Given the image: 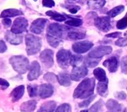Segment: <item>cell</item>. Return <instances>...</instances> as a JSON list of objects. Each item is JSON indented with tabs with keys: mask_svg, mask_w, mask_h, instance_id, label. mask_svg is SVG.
Instances as JSON below:
<instances>
[{
	"mask_svg": "<svg viewBox=\"0 0 127 112\" xmlns=\"http://www.w3.org/2000/svg\"><path fill=\"white\" fill-rule=\"evenodd\" d=\"M94 88H95V80L92 78L85 79L75 89L73 97L78 99H85L91 97L93 94Z\"/></svg>",
	"mask_w": 127,
	"mask_h": 112,
	"instance_id": "obj_1",
	"label": "cell"
},
{
	"mask_svg": "<svg viewBox=\"0 0 127 112\" xmlns=\"http://www.w3.org/2000/svg\"><path fill=\"white\" fill-rule=\"evenodd\" d=\"M10 63L19 74H25L29 68V61L24 56H12L10 59Z\"/></svg>",
	"mask_w": 127,
	"mask_h": 112,
	"instance_id": "obj_2",
	"label": "cell"
},
{
	"mask_svg": "<svg viewBox=\"0 0 127 112\" xmlns=\"http://www.w3.org/2000/svg\"><path fill=\"white\" fill-rule=\"evenodd\" d=\"M26 52L29 55L36 54L41 48V39L32 34L26 35Z\"/></svg>",
	"mask_w": 127,
	"mask_h": 112,
	"instance_id": "obj_3",
	"label": "cell"
},
{
	"mask_svg": "<svg viewBox=\"0 0 127 112\" xmlns=\"http://www.w3.org/2000/svg\"><path fill=\"white\" fill-rule=\"evenodd\" d=\"M68 32L69 28L59 24H51L47 29V34L57 37L60 39L64 38V35H67Z\"/></svg>",
	"mask_w": 127,
	"mask_h": 112,
	"instance_id": "obj_4",
	"label": "cell"
},
{
	"mask_svg": "<svg viewBox=\"0 0 127 112\" xmlns=\"http://www.w3.org/2000/svg\"><path fill=\"white\" fill-rule=\"evenodd\" d=\"M71 52L65 49H62L58 51L57 53V61L59 65L60 68H66L70 65V61H71Z\"/></svg>",
	"mask_w": 127,
	"mask_h": 112,
	"instance_id": "obj_5",
	"label": "cell"
},
{
	"mask_svg": "<svg viewBox=\"0 0 127 112\" xmlns=\"http://www.w3.org/2000/svg\"><path fill=\"white\" fill-rule=\"evenodd\" d=\"M112 51V48L111 46H100L97 47L92 49V51L89 53L88 57L93 58V59H101L104 55L110 54Z\"/></svg>",
	"mask_w": 127,
	"mask_h": 112,
	"instance_id": "obj_6",
	"label": "cell"
},
{
	"mask_svg": "<svg viewBox=\"0 0 127 112\" xmlns=\"http://www.w3.org/2000/svg\"><path fill=\"white\" fill-rule=\"evenodd\" d=\"M27 26H28V21L25 18H18L13 23L11 32L15 34H20L26 30Z\"/></svg>",
	"mask_w": 127,
	"mask_h": 112,
	"instance_id": "obj_7",
	"label": "cell"
},
{
	"mask_svg": "<svg viewBox=\"0 0 127 112\" xmlns=\"http://www.w3.org/2000/svg\"><path fill=\"white\" fill-rule=\"evenodd\" d=\"M87 74H88V70H87V68L85 67V65H81V66L76 67V68H73L71 74V79L78 82V81L81 80L85 76H86Z\"/></svg>",
	"mask_w": 127,
	"mask_h": 112,
	"instance_id": "obj_8",
	"label": "cell"
},
{
	"mask_svg": "<svg viewBox=\"0 0 127 112\" xmlns=\"http://www.w3.org/2000/svg\"><path fill=\"white\" fill-rule=\"evenodd\" d=\"M95 25L103 32H107L111 29L110 17H99L95 19Z\"/></svg>",
	"mask_w": 127,
	"mask_h": 112,
	"instance_id": "obj_9",
	"label": "cell"
},
{
	"mask_svg": "<svg viewBox=\"0 0 127 112\" xmlns=\"http://www.w3.org/2000/svg\"><path fill=\"white\" fill-rule=\"evenodd\" d=\"M40 60L46 68H51L53 66V52L50 49H45L40 54Z\"/></svg>",
	"mask_w": 127,
	"mask_h": 112,
	"instance_id": "obj_10",
	"label": "cell"
},
{
	"mask_svg": "<svg viewBox=\"0 0 127 112\" xmlns=\"http://www.w3.org/2000/svg\"><path fill=\"white\" fill-rule=\"evenodd\" d=\"M93 46V44L89 41H83V42H76L72 45V49L77 53H84L91 49Z\"/></svg>",
	"mask_w": 127,
	"mask_h": 112,
	"instance_id": "obj_11",
	"label": "cell"
},
{
	"mask_svg": "<svg viewBox=\"0 0 127 112\" xmlns=\"http://www.w3.org/2000/svg\"><path fill=\"white\" fill-rule=\"evenodd\" d=\"M41 75V70H40V65L37 61H33L31 66L30 73L28 75V79L30 81H33L37 79Z\"/></svg>",
	"mask_w": 127,
	"mask_h": 112,
	"instance_id": "obj_12",
	"label": "cell"
},
{
	"mask_svg": "<svg viewBox=\"0 0 127 112\" xmlns=\"http://www.w3.org/2000/svg\"><path fill=\"white\" fill-rule=\"evenodd\" d=\"M46 21H47V20L44 19V18H38V19L35 20V21L32 24L31 31L36 34L41 33V32H43V30H44Z\"/></svg>",
	"mask_w": 127,
	"mask_h": 112,
	"instance_id": "obj_13",
	"label": "cell"
},
{
	"mask_svg": "<svg viewBox=\"0 0 127 112\" xmlns=\"http://www.w3.org/2000/svg\"><path fill=\"white\" fill-rule=\"evenodd\" d=\"M53 91H54V89L51 84H43L39 87L38 89L39 96L41 98H44V99L50 97L53 94Z\"/></svg>",
	"mask_w": 127,
	"mask_h": 112,
	"instance_id": "obj_14",
	"label": "cell"
},
{
	"mask_svg": "<svg viewBox=\"0 0 127 112\" xmlns=\"http://www.w3.org/2000/svg\"><path fill=\"white\" fill-rule=\"evenodd\" d=\"M104 66L109 69L110 72L113 73V72H116V70L118 69V61L116 57H111L109 59H107L104 62Z\"/></svg>",
	"mask_w": 127,
	"mask_h": 112,
	"instance_id": "obj_15",
	"label": "cell"
},
{
	"mask_svg": "<svg viewBox=\"0 0 127 112\" xmlns=\"http://www.w3.org/2000/svg\"><path fill=\"white\" fill-rule=\"evenodd\" d=\"M5 39L8 42L11 43V44L18 45L22 42L23 37H22V35H18V34H15L11 32H6Z\"/></svg>",
	"mask_w": 127,
	"mask_h": 112,
	"instance_id": "obj_16",
	"label": "cell"
},
{
	"mask_svg": "<svg viewBox=\"0 0 127 112\" xmlns=\"http://www.w3.org/2000/svg\"><path fill=\"white\" fill-rule=\"evenodd\" d=\"M37 101L36 100H31V101L25 102L21 105V112H32L36 109Z\"/></svg>",
	"mask_w": 127,
	"mask_h": 112,
	"instance_id": "obj_17",
	"label": "cell"
},
{
	"mask_svg": "<svg viewBox=\"0 0 127 112\" xmlns=\"http://www.w3.org/2000/svg\"><path fill=\"white\" fill-rule=\"evenodd\" d=\"M106 108L110 112H120L122 110V106L117 101L111 99L106 103Z\"/></svg>",
	"mask_w": 127,
	"mask_h": 112,
	"instance_id": "obj_18",
	"label": "cell"
},
{
	"mask_svg": "<svg viewBox=\"0 0 127 112\" xmlns=\"http://www.w3.org/2000/svg\"><path fill=\"white\" fill-rule=\"evenodd\" d=\"M24 92H25V87L24 86H18L15 88L11 92V97H12V102H17L23 96Z\"/></svg>",
	"mask_w": 127,
	"mask_h": 112,
	"instance_id": "obj_19",
	"label": "cell"
},
{
	"mask_svg": "<svg viewBox=\"0 0 127 112\" xmlns=\"http://www.w3.org/2000/svg\"><path fill=\"white\" fill-rule=\"evenodd\" d=\"M58 81L63 86H70L71 85V75H69L67 73H60L58 76Z\"/></svg>",
	"mask_w": 127,
	"mask_h": 112,
	"instance_id": "obj_20",
	"label": "cell"
},
{
	"mask_svg": "<svg viewBox=\"0 0 127 112\" xmlns=\"http://www.w3.org/2000/svg\"><path fill=\"white\" fill-rule=\"evenodd\" d=\"M97 93L100 95L101 96H105L107 94V90H108V81L106 82H99L97 83Z\"/></svg>",
	"mask_w": 127,
	"mask_h": 112,
	"instance_id": "obj_21",
	"label": "cell"
},
{
	"mask_svg": "<svg viewBox=\"0 0 127 112\" xmlns=\"http://www.w3.org/2000/svg\"><path fill=\"white\" fill-rule=\"evenodd\" d=\"M93 74L96 78L100 82H106V81H107V79H106V74H105V72H104V70L102 69V68H96L93 71Z\"/></svg>",
	"mask_w": 127,
	"mask_h": 112,
	"instance_id": "obj_22",
	"label": "cell"
},
{
	"mask_svg": "<svg viewBox=\"0 0 127 112\" xmlns=\"http://www.w3.org/2000/svg\"><path fill=\"white\" fill-rule=\"evenodd\" d=\"M105 4V0H88V5L91 9H98Z\"/></svg>",
	"mask_w": 127,
	"mask_h": 112,
	"instance_id": "obj_23",
	"label": "cell"
},
{
	"mask_svg": "<svg viewBox=\"0 0 127 112\" xmlns=\"http://www.w3.org/2000/svg\"><path fill=\"white\" fill-rule=\"evenodd\" d=\"M21 14V11L16 9H7L4 10L1 13V18H9V17H15Z\"/></svg>",
	"mask_w": 127,
	"mask_h": 112,
	"instance_id": "obj_24",
	"label": "cell"
},
{
	"mask_svg": "<svg viewBox=\"0 0 127 112\" xmlns=\"http://www.w3.org/2000/svg\"><path fill=\"white\" fill-rule=\"evenodd\" d=\"M55 108H56V103L55 102H47V103H44L41 106L40 110L44 112H54Z\"/></svg>",
	"mask_w": 127,
	"mask_h": 112,
	"instance_id": "obj_25",
	"label": "cell"
},
{
	"mask_svg": "<svg viewBox=\"0 0 127 112\" xmlns=\"http://www.w3.org/2000/svg\"><path fill=\"white\" fill-rule=\"evenodd\" d=\"M67 37L71 39H81L85 37V35L82 32H76V31H70L68 32Z\"/></svg>",
	"mask_w": 127,
	"mask_h": 112,
	"instance_id": "obj_26",
	"label": "cell"
},
{
	"mask_svg": "<svg viewBox=\"0 0 127 112\" xmlns=\"http://www.w3.org/2000/svg\"><path fill=\"white\" fill-rule=\"evenodd\" d=\"M47 40H48V42H49V44L51 45L52 47H57V46L59 45L61 39H58V38H57V37H54V36H51V35L47 34Z\"/></svg>",
	"mask_w": 127,
	"mask_h": 112,
	"instance_id": "obj_27",
	"label": "cell"
},
{
	"mask_svg": "<svg viewBox=\"0 0 127 112\" xmlns=\"http://www.w3.org/2000/svg\"><path fill=\"white\" fill-rule=\"evenodd\" d=\"M82 61H83V57L80 56V55H71L70 64L74 67V68H76V67L78 66L79 63H81Z\"/></svg>",
	"mask_w": 127,
	"mask_h": 112,
	"instance_id": "obj_28",
	"label": "cell"
},
{
	"mask_svg": "<svg viewBox=\"0 0 127 112\" xmlns=\"http://www.w3.org/2000/svg\"><path fill=\"white\" fill-rule=\"evenodd\" d=\"M47 15L51 16L53 19H55L56 21H65V16H64L62 14H59L58 12H53V11H47L46 13Z\"/></svg>",
	"mask_w": 127,
	"mask_h": 112,
	"instance_id": "obj_29",
	"label": "cell"
},
{
	"mask_svg": "<svg viewBox=\"0 0 127 112\" xmlns=\"http://www.w3.org/2000/svg\"><path fill=\"white\" fill-rule=\"evenodd\" d=\"M124 10H125V7L123 5L117 6V7L113 8L112 10H111L110 11H108V15H109V17H116L117 15L121 13Z\"/></svg>",
	"mask_w": 127,
	"mask_h": 112,
	"instance_id": "obj_30",
	"label": "cell"
},
{
	"mask_svg": "<svg viewBox=\"0 0 127 112\" xmlns=\"http://www.w3.org/2000/svg\"><path fill=\"white\" fill-rule=\"evenodd\" d=\"M103 108V101L102 100H99L98 102L93 104L90 109V112H101Z\"/></svg>",
	"mask_w": 127,
	"mask_h": 112,
	"instance_id": "obj_31",
	"label": "cell"
},
{
	"mask_svg": "<svg viewBox=\"0 0 127 112\" xmlns=\"http://www.w3.org/2000/svg\"><path fill=\"white\" fill-rule=\"evenodd\" d=\"M99 60L100 59H93V58L88 57L85 59V65L90 67V68H94V67H96L98 64Z\"/></svg>",
	"mask_w": 127,
	"mask_h": 112,
	"instance_id": "obj_32",
	"label": "cell"
},
{
	"mask_svg": "<svg viewBox=\"0 0 127 112\" xmlns=\"http://www.w3.org/2000/svg\"><path fill=\"white\" fill-rule=\"evenodd\" d=\"M66 25H71V26H79L83 24V21L81 19H78V18H71L65 22Z\"/></svg>",
	"mask_w": 127,
	"mask_h": 112,
	"instance_id": "obj_33",
	"label": "cell"
},
{
	"mask_svg": "<svg viewBox=\"0 0 127 112\" xmlns=\"http://www.w3.org/2000/svg\"><path fill=\"white\" fill-rule=\"evenodd\" d=\"M55 112H71V105L68 104V103L62 104L61 106H59L58 109H57Z\"/></svg>",
	"mask_w": 127,
	"mask_h": 112,
	"instance_id": "obj_34",
	"label": "cell"
},
{
	"mask_svg": "<svg viewBox=\"0 0 127 112\" xmlns=\"http://www.w3.org/2000/svg\"><path fill=\"white\" fill-rule=\"evenodd\" d=\"M117 27L118 29H125L127 27V13L125 15V17H124L122 19H120L119 21H118L117 23Z\"/></svg>",
	"mask_w": 127,
	"mask_h": 112,
	"instance_id": "obj_35",
	"label": "cell"
},
{
	"mask_svg": "<svg viewBox=\"0 0 127 112\" xmlns=\"http://www.w3.org/2000/svg\"><path fill=\"white\" fill-rule=\"evenodd\" d=\"M44 80L47 81L48 82L52 83V82H55L58 81V77L52 73H47L44 75Z\"/></svg>",
	"mask_w": 127,
	"mask_h": 112,
	"instance_id": "obj_36",
	"label": "cell"
},
{
	"mask_svg": "<svg viewBox=\"0 0 127 112\" xmlns=\"http://www.w3.org/2000/svg\"><path fill=\"white\" fill-rule=\"evenodd\" d=\"M27 90H28L29 96L31 97H35L37 95V88L36 86H28L27 88Z\"/></svg>",
	"mask_w": 127,
	"mask_h": 112,
	"instance_id": "obj_37",
	"label": "cell"
},
{
	"mask_svg": "<svg viewBox=\"0 0 127 112\" xmlns=\"http://www.w3.org/2000/svg\"><path fill=\"white\" fill-rule=\"evenodd\" d=\"M94 98H95V96H92L91 97L87 98L86 100H85V101H83L82 103H80L79 104H78V106H79L80 108H83V107L89 106V105H90V103H92V101L94 99Z\"/></svg>",
	"mask_w": 127,
	"mask_h": 112,
	"instance_id": "obj_38",
	"label": "cell"
},
{
	"mask_svg": "<svg viewBox=\"0 0 127 112\" xmlns=\"http://www.w3.org/2000/svg\"><path fill=\"white\" fill-rule=\"evenodd\" d=\"M121 70L123 73L127 74V56L124 57L121 61Z\"/></svg>",
	"mask_w": 127,
	"mask_h": 112,
	"instance_id": "obj_39",
	"label": "cell"
},
{
	"mask_svg": "<svg viewBox=\"0 0 127 112\" xmlns=\"http://www.w3.org/2000/svg\"><path fill=\"white\" fill-rule=\"evenodd\" d=\"M115 44L118 46H125L127 45V37L121 38V39H119L118 40H117Z\"/></svg>",
	"mask_w": 127,
	"mask_h": 112,
	"instance_id": "obj_40",
	"label": "cell"
},
{
	"mask_svg": "<svg viewBox=\"0 0 127 112\" xmlns=\"http://www.w3.org/2000/svg\"><path fill=\"white\" fill-rule=\"evenodd\" d=\"M43 5L45 7H52L55 5V3L53 0H43Z\"/></svg>",
	"mask_w": 127,
	"mask_h": 112,
	"instance_id": "obj_41",
	"label": "cell"
},
{
	"mask_svg": "<svg viewBox=\"0 0 127 112\" xmlns=\"http://www.w3.org/2000/svg\"><path fill=\"white\" fill-rule=\"evenodd\" d=\"M115 96H116V98H118V99L125 100V98H126V94H125V92H123V91H120V92H117L116 94H115Z\"/></svg>",
	"mask_w": 127,
	"mask_h": 112,
	"instance_id": "obj_42",
	"label": "cell"
},
{
	"mask_svg": "<svg viewBox=\"0 0 127 112\" xmlns=\"http://www.w3.org/2000/svg\"><path fill=\"white\" fill-rule=\"evenodd\" d=\"M6 49H7V46H6L5 43L3 40H0V53H4L6 51Z\"/></svg>",
	"mask_w": 127,
	"mask_h": 112,
	"instance_id": "obj_43",
	"label": "cell"
},
{
	"mask_svg": "<svg viewBox=\"0 0 127 112\" xmlns=\"http://www.w3.org/2000/svg\"><path fill=\"white\" fill-rule=\"evenodd\" d=\"M67 8L71 13H76L77 11L79 10V7H78V6H69V7H67Z\"/></svg>",
	"mask_w": 127,
	"mask_h": 112,
	"instance_id": "obj_44",
	"label": "cell"
},
{
	"mask_svg": "<svg viewBox=\"0 0 127 112\" xmlns=\"http://www.w3.org/2000/svg\"><path fill=\"white\" fill-rule=\"evenodd\" d=\"M121 35V32H113V33H110L107 34L106 37H109V38H118Z\"/></svg>",
	"mask_w": 127,
	"mask_h": 112,
	"instance_id": "obj_45",
	"label": "cell"
},
{
	"mask_svg": "<svg viewBox=\"0 0 127 112\" xmlns=\"http://www.w3.org/2000/svg\"><path fill=\"white\" fill-rule=\"evenodd\" d=\"M3 24H4L6 27H8V26H10V25H11V20L10 19V18H4V19L3 20Z\"/></svg>",
	"mask_w": 127,
	"mask_h": 112,
	"instance_id": "obj_46",
	"label": "cell"
},
{
	"mask_svg": "<svg viewBox=\"0 0 127 112\" xmlns=\"http://www.w3.org/2000/svg\"><path fill=\"white\" fill-rule=\"evenodd\" d=\"M0 86H4V88H8L9 87V82H6V81L4 80V79L0 78Z\"/></svg>",
	"mask_w": 127,
	"mask_h": 112,
	"instance_id": "obj_47",
	"label": "cell"
},
{
	"mask_svg": "<svg viewBox=\"0 0 127 112\" xmlns=\"http://www.w3.org/2000/svg\"><path fill=\"white\" fill-rule=\"evenodd\" d=\"M80 112H89L88 110H82V111H80Z\"/></svg>",
	"mask_w": 127,
	"mask_h": 112,
	"instance_id": "obj_48",
	"label": "cell"
},
{
	"mask_svg": "<svg viewBox=\"0 0 127 112\" xmlns=\"http://www.w3.org/2000/svg\"><path fill=\"white\" fill-rule=\"evenodd\" d=\"M37 112H44V111H42V110H39V111H37Z\"/></svg>",
	"mask_w": 127,
	"mask_h": 112,
	"instance_id": "obj_49",
	"label": "cell"
},
{
	"mask_svg": "<svg viewBox=\"0 0 127 112\" xmlns=\"http://www.w3.org/2000/svg\"><path fill=\"white\" fill-rule=\"evenodd\" d=\"M71 1H75V0H71Z\"/></svg>",
	"mask_w": 127,
	"mask_h": 112,
	"instance_id": "obj_50",
	"label": "cell"
},
{
	"mask_svg": "<svg viewBox=\"0 0 127 112\" xmlns=\"http://www.w3.org/2000/svg\"><path fill=\"white\" fill-rule=\"evenodd\" d=\"M34 1H37V0H34Z\"/></svg>",
	"mask_w": 127,
	"mask_h": 112,
	"instance_id": "obj_51",
	"label": "cell"
}]
</instances>
